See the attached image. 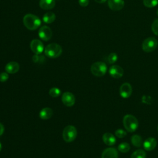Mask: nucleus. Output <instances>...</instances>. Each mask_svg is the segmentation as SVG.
I'll use <instances>...</instances> for the list:
<instances>
[{
    "label": "nucleus",
    "mask_w": 158,
    "mask_h": 158,
    "mask_svg": "<svg viewBox=\"0 0 158 158\" xmlns=\"http://www.w3.org/2000/svg\"><path fill=\"white\" fill-rule=\"evenodd\" d=\"M23 22L25 27L30 30H35L40 27L41 21L36 15L31 14H27L23 18Z\"/></svg>",
    "instance_id": "f257e3e1"
},
{
    "label": "nucleus",
    "mask_w": 158,
    "mask_h": 158,
    "mask_svg": "<svg viewBox=\"0 0 158 158\" xmlns=\"http://www.w3.org/2000/svg\"><path fill=\"white\" fill-rule=\"evenodd\" d=\"M62 52V47L56 43H51L47 45L44 49L45 55L49 58H57L59 57Z\"/></svg>",
    "instance_id": "f03ea898"
},
{
    "label": "nucleus",
    "mask_w": 158,
    "mask_h": 158,
    "mask_svg": "<svg viewBox=\"0 0 158 158\" xmlns=\"http://www.w3.org/2000/svg\"><path fill=\"white\" fill-rule=\"evenodd\" d=\"M123 123L125 128L129 132L135 131L138 127L137 118L131 114H127L123 118Z\"/></svg>",
    "instance_id": "7ed1b4c3"
},
{
    "label": "nucleus",
    "mask_w": 158,
    "mask_h": 158,
    "mask_svg": "<svg viewBox=\"0 0 158 158\" xmlns=\"http://www.w3.org/2000/svg\"><path fill=\"white\" fill-rule=\"evenodd\" d=\"M107 65L103 62H96L91 66V72L96 77H102L107 72Z\"/></svg>",
    "instance_id": "20e7f679"
},
{
    "label": "nucleus",
    "mask_w": 158,
    "mask_h": 158,
    "mask_svg": "<svg viewBox=\"0 0 158 158\" xmlns=\"http://www.w3.org/2000/svg\"><path fill=\"white\" fill-rule=\"evenodd\" d=\"M77 131L73 125L66 126L62 132V137L65 142L70 143L73 141L77 137Z\"/></svg>",
    "instance_id": "39448f33"
},
{
    "label": "nucleus",
    "mask_w": 158,
    "mask_h": 158,
    "mask_svg": "<svg viewBox=\"0 0 158 158\" xmlns=\"http://www.w3.org/2000/svg\"><path fill=\"white\" fill-rule=\"evenodd\" d=\"M157 46V41L155 38L149 37L142 43V49L146 52H150L156 49Z\"/></svg>",
    "instance_id": "423d86ee"
},
{
    "label": "nucleus",
    "mask_w": 158,
    "mask_h": 158,
    "mask_svg": "<svg viewBox=\"0 0 158 158\" xmlns=\"http://www.w3.org/2000/svg\"><path fill=\"white\" fill-rule=\"evenodd\" d=\"M38 35L42 40L49 41L52 37V32L49 27L44 25L40 28L38 31Z\"/></svg>",
    "instance_id": "0eeeda50"
},
{
    "label": "nucleus",
    "mask_w": 158,
    "mask_h": 158,
    "mask_svg": "<svg viewBox=\"0 0 158 158\" xmlns=\"http://www.w3.org/2000/svg\"><path fill=\"white\" fill-rule=\"evenodd\" d=\"M62 101L67 107H72L75 102V96L70 92H65L62 95Z\"/></svg>",
    "instance_id": "6e6552de"
},
{
    "label": "nucleus",
    "mask_w": 158,
    "mask_h": 158,
    "mask_svg": "<svg viewBox=\"0 0 158 158\" xmlns=\"http://www.w3.org/2000/svg\"><path fill=\"white\" fill-rule=\"evenodd\" d=\"M30 48L35 54H40L44 51V46L43 43L37 39H34L31 41Z\"/></svg>",
    "instance_id": "1a4fd4ad"
},
{
    "label": "nucleus",
    "mask_w": 158,
    "mask_h": 158,
    "mask_svg": "<svg viewBox=\"0 0 158 158\" xmlns=\"http://www.w3.org/2000/svg\"><path fill=\"white\" fill-rule=\"evenodd\" d=\"M119 93L120 96L123 98H129L132 93V87L131 85L128 83H123L120 87Z\"/></svg>",
    "instance_id": "9d476101"
},
{
    "label": "nucleus",
    "mask_w": 158,
    "mask_h": 158,
    "mask_svg": "<svg viewBox=\"0 0 158 158\" xmlns=\"http://www.w3.org/2000/svg\"><path fill=\"white\" fill-rule=\"evenodd\" d=\"M109 73L112 78H119L123 75V69L119 65H114L109 68Z\"/></svg>",
    "instance_id": "9b49d317"
},
{
    "label": "nucleus",
    "mask_w": 158,
    "mask_h": 158,
    "mask_svg": "<svg viewBox=\"0 0 158 158\" xmlns=\"http://www.w3.org/2000/svg\"><path fill=\"white\" fill-rule=\"evenodd\" d=\"M107 4L109 7L112 10H120L125 5L123 0H108Z\"/></svg>",
    "instance_id": "f8f14e48"
},
{
    "label": "nucleus",
    "mask_w": 158,
    "mask_h": 158,
    "mask_svg": "<svg viewBox=\"0 0 158 158\" xmlns=\"http://www.w3.org/2000/svg\"><path fill=\"white\" fill-rule=\"evenodd\" d=\"M118 151L114 148H108L104 149L102 153L101 158H118Z\"/></svg>",
    "instance_id": "ddd939ff"
},
{
    "label": "nucleus",
    "mask_w": 158,
    "mask_h": 158,
    "mask_svg": "<svg viewBox=\"0 0 158 158\" xmlns=\"http://www.w3.org/2000/svg\"><path fill=\"white\" fill-rule=\"evenodd\" d=\"M144 149L146 151H150L153 150L157 146V140L152 137L147 138L143 143Z\"/></svg>",
    "instance_id": "4468645a"
},
{
    "label": "nucleus",
    "mask_w": 158,
    "mask_h": 158,
    "mask_svg": "<svg viewBox=\"0 0 158 158\" xmlns=\"http://www.w3.org/2000/svg\"><path fill=\"white\" fill-rule=\"evenodd\" d=\"M19 68H20V66L17 62L12 61V62H9L6 65L5 70L7 72V73L14 74L17 73L19 70Z\"/></svg>",
    "instance_id": "2eb2a0df"
},
{
    "label": "nucleus",
    "mask_w": 158,
    "mask_h": 158,
    "mask_svg": "<svg viewBox=\"0 0 158 158\" xmlns=\"http://www.w3.org/2000/svg\"><path fill=\"white\" fill-rule=\"evenodd\" d=\"M40 7L43 10H50L54 7L56 5L55 0H40Z\"/></svg>",
    "instance_id": "dca6fc26"
},
{
    "label": "nucleus",
    "mask_w": 158,
    "mask_h": 158,
    "mask_svg": "<svg viewBox=\"0 0 158 158\" xmlns=\"http://www.w3.org/2000/svg\"><path fill=\"white\" fill-rule=\"evenodd\" d=\"M102 141L107 146H113L116 142V139L112 133H105L102 135Z\"/></svg>",
    "instance_id": "f3484780"
},
{
    "label": "nucleus",
    "mask_w": 158,
    "mask_h": 158,
    "mask_svg": "<svg viewBox=\"0 0 158 158\" xmlns=\"http://www.w3.org/2000/svg\"><path fill=\"white\" fill-rule=\"evenodd\" d=\"M53 114L52 110L49 107H44L42 109L39 114L40 117L43 120H47L50 118Z\"/></svg>",
    "instance_id": "a211bd4d"
},
{
    "label": "nucleus",
    "mask_w": 158,
    "mask_h": 158,
    "mask_svg": "<svg viewBox=\"0 0 158 158\" xmlns=\"http://www.w3.org/2000/svg\"><path fill=\"white\" fill-rule=\"evenodd\" d=\"M56 15L52 12H48L43 17V20L46 23H51L56 19Z\"/></svg>",
    "instance_id": "6ab92c4d"
},
{
    "label": "nucleus",
    "mask_w": 158,
    "mask_h": 158,
    "mask_svg": "<svg viewBox=\"0 0 158 158\" xmlns=\"http://www.w3.org/2000/svg\"><path fill=\"white\" fill-rule=\"evenodd\" d=\"M131 141L135 147H141L143 144V140L141 137L138 135H134L131 138Z\"/></svg>",
    "instance_id": "aec40b11"
},
{
    "label": "nucleus",
    "mask_w": 158,
    "mask_h": 158,
    "mask_svg": "<svg viewBox=\"0 0 158 158\" xmlns=\"http://www.w3.org/2000/svg\"><path fill=\"white\" fill-rule=\"evenodd\" d=\"M146 154L142 149H138L133 152L131 156V158H146Z\"/></svg>",
    "instance_id": "412c9836"
},
{
    "label": "nucleus",
    "mask_w": 158,
    "mask_h": 158,
    "mask_svg": "<svg viewBox=\"0 0 158 158\" xmlns=\"http://www.w3.org/2000/svg\"><path fill=\"white\" fill-rule=\"evenodd\" d=\"M130 149V146L129 144L126 142L122 143L118 146V150L122 153H126L128 152Z\"/></svg>",
    "instance_id": "4be33fe9"
},
{
    "label": "nucleus",
    "mask_w": 158,
    "mask_h": 158,
    "mask_svg": "<svg viewBox=\"0 0 158 158\" xmlns=\"http://www.w3.org/2000/svg\"><path fill=\"white\" fill-rule=\"evenodd\" d=\"M144 5L147 7H153L158 4V0H143Z\"/></svg>",
    "instance_id": "5701e85b"
},
{
    "label": "nucleus",
    "mask_w": 158,
    "mask_h": 158,
    "mask_svg": "<svg viewBox=\"0 0 158 158\" xmlns=\"http://www.w3.org/2000/svg\"><path fill=\"white\" fill-rule=\"evenodd\" d=\"M49 95L52 98H57L60 94V90L56 87H53L49 89Z\"/></svg>",
    "instance_id": "b1692460"
},
{
    "label": "nucleus",
    "mask_w": 158,
    "mask_h": 158,
    "mask_svg": "<svg viewBox=\"0 0 158 158\" xmlns=\"http://www.w3.org/2000/svg\"><path fill=\"white\" fill-rule=\"evenodd\" d=\"M32 60L35 63H43L45 60L44 56L40 54H35L33 56Z\"/></svg>",
    "instance_id": "393cba45"
},
{
    "label": "nucleus",
    "mask_w": 158,
    "mask_h": 158,
    "mask_svg": "<svg viewBox=\"0 0 158 158\" xmlns=\"http://www.w3.org/2000/svg\"><path fill=\"white\" fill-rule=\"evenodd\" d=\"M117 59H118V56L115 52L110 53L107 57V62L110 64H114L117 60Z\"/></svg>",
    "instance_id": "a878e982"
},
{
    "label": "nucleus",
    "mask_w": 158,
    "mask_h": 158,
    "mask_svg": "<svg viewBox=\"0 0 158 158\" xmlns=\"http://www.w3.org/2000/svg\"><path fill=\"white\" fill-rule=\"evenodd\" d=\"M151 29L152 31H153V33L158 36V19H156L151 26Z\"/></svg>",
    "instance_id": "bb28decb"
},
{
    "label": "nucleus",
    "mask_w": 158,
    "mask_h": 158,
    "mask_svg": "<svg viewBox=\"0 0 158 158\" xmlns=\"http://www.w3.org/2000/svg\"><path fill=\"white\" fill-rule=\"evenodd\" d=\"M115 135L117 137L119 138H122L127 135V132L122 129H117L115 132Z\"/></svg>",
    "instance_id": "cd10ccee"
},
{
    "label": "nucleus",
    "mask_w": 158,
    "mask_h": 158,
    "mask_svg": "<svg viewBox=\"0 0 158 158\" xmlns=\"http://www.w3.org/2000/svg\"><path fill=\"white\" fill-rule=\"evenodd\" d=\"M9 78V75L7 72H2L0 73V81L5 82Z\"/></svg>",
    "instance_id": "c85d7f7f"
},
{
    "label": "nucleus",
    "mask_w": 158,
    "mask_h": 158,
    "mask_svg": "<svg viewBox=\"0 0 158 158\" xmlns=\"http://www.w3.org/2000/svg\"><path fill=\"white\" fill-rule=\"evenodd\" d=\"M78 3L82 7H86L89 4V0H78Z\"/></svg>",
    "instance_id": "c756f323"
},
{
    "label": "nucleus",
    "mask_w": 158,
    "mask_h": 158,
    "mask_svg": "<svg viewBox=\"0 0 158 158\" xmlns=\"http://www.w3.org/2000/svg\"><path fill=\"white\" fill-rule=\"evenodd\" d=\"M4 131V127L2 123H0V136H1Z\"/></svg>",
    "instance_id": "7c9ffc66"
},
{
    "label": "nucleus",
    "mask_w": 158,
    "mask_h": 158,
    "mask_svg": "<svg viewBox=\"0 0 158 158\" xmlns=\"http://www.w3.org/2000/svg\"><path fill=\"white\" fill-rule=\"evenodd\" d=\"M96 2H98V3H104V2H105L107 0H94Z\"/></svg>",
    "instance_id": "2f4dec72"
},
{
    "label": "nucleus",
    "mask_w": 158,
    "mask_h": 158,
    "mask_svg": "<svg viewBox=\"0 0 158 158\" xmlns=\"http://www.w3.org/2000/svg\"><path fill=\"white\" fill-rule=\"evenodd\" d=\"M1 149H2V144H1V143H0V151H1Z\"/></svg>",
    "instance_id": "473e14b6"
},
{
    "label": "nucleus",
    "mask_w": 158,
    "mask_h": 158,
    "mask_svg": "<svg viewBox=\"0 0 158 158\" xmlns=\"http://www.w3.org/2000/svg\"><path fill=\"white\" fill-rule=\"evenodd\" d=\"M157 15H158V9H157Z\"/></svg>",
    "instance_id": "72a5a7b5"
},
{
    "label": "nucleus",
    "mask_w": 158,
    "mask_h": 158,
    "mask_svg": "<svg viewBox=\"0 0 158 158\" xmlns=\"http://www.w3.org/2000/svg\"><path fill=\"white\" fill-rule=\"evenodd\" d=\"M157 131H158V125H157Z\"/></svg>",
    "instance_id": "f704fd0d"
}]
</instances>
